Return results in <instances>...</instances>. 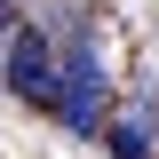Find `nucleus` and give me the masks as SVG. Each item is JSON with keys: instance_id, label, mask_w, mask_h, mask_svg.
Returning <instances> with one entry per match:
<instances>
[{"instance_id": "f257e3e1", "label": "nucleus", "mask_w": 159, "mask_h": 159, "mask_svg": "<svg viewBox=\"0 0 159 159\" xmlns=\"http://www.w3.org/2000/svg\"><path fill=\"white\" fill-rule=\"evenodd\" d=\"M103 111H111V72L96 56V32L72 24V40L56 48V119L64 135H103Z\"/></svg>"}, {"instance_id": "f03ea898", "label": "nucleus", "mask_w": 159, "mask_h": 159, "mask_svg": "<svg viewBox=\"0 0 159 159\" xmlns=\"http://www.w3.org/2000/svg\"><path fill=\"white\" fill-rule=\"evenodd\" d=\"M0 88L32 111H56V40L40 32V24H8L0 40Z\"/></svg>"}, {"instance_id": "7ed1b4c3", "label": "nucleus", "mask_w": 159, "mask_h": 159, "mask_svg": "<svg viewBox=\"0 0 159 159\" xmlns=\"http://www.w3.org/2000/svg\"><path fill=\"white\" fill-rule=\"evenodd\" d=\"M103 151L111 159H159V103H111L103 111Z\"/></svg>"}, {"instance_id": "20e7f679", "label": "nucleus", "mask_w": 159, "mask_h": 159, "mask_svg": "<svg viewBox=\"0 0 159 159\" xmlns=\"http://www.w3.org/2000/svg\"><path fill=\"white\" fill-rule=\"evenodd\" d=\"M8 24H16V8H8V0H0V40H8Z\"/></svg>"}]
</instances>
